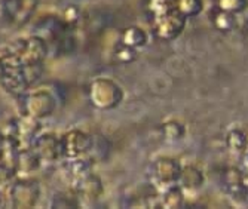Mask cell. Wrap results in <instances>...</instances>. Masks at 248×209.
Returning a JSON list of instances; mask_svg holds the SVG:
<instances>
[{
	"label": "cell",
	"mask_w": 248,
	"mask_h": 209,
	"mask_svg": "<svg viewBox=\"0 0 248 209\" xmlns=\"http://www.w3.org/2000/svg\"><path fill=\"white\" fill-rule=\"evenodd\" d=\"M226 146L232 153L244 154L248 147V135L239 128H232L226 134Z\"/></svg>",
	"instance_id": "17"
},
{
	"label": "cell",
	"mask_w": 248,
	"mask_h": 209,
	"mask_svg": "<svg viewBox=\"0 0 248 209\" xmlns=\"http://www.w3.org/2000/svg\"><path fill=\"white\" fill-rule=\"evenodd\" d=\"M210 19H211L213 27L218 33H223V34H229V33L235 31L239 26L238 15L226 12V11H221L218 8H214L211 11Z\"/></svg>",
	"instance_id": "13"
},
{
	"label": "cell",
	"mask_w": 248,
	"mask_h": 209,
	"mask_svg": "<svg viewBox=\"0 0 248 209\" xmlns=\"http://www.w3.org/2000/svg\"><path fill=\"white\" fill-rule=\"evenodd\" d=\"M216 8L235 15H241L248 9V0H216Z\"/></svg>",
	"instance_id": "22"
},
{
	"label": "cell",
	"mask_w": 248,
	"mask_h": 209,
	"mask_svg": "<svg viewBox=\"0 0 248 209\" xmlns=\"http://www.w3.org/2000/svg\"><path fill=\"white\" fill-rule=\"evenodd\" d=\"M2 52L21 65L39 67L43 65V61L48 55V45L37 36L21 37L8 43Z\"/></svg>",
	"instance_id": "1"
},
{
	"label": "cell",
	"mask_w": 248,
	"mask_h": 209,
	"mask_svg": "<svg viewBox=\"0 0 248 209\" xmlns=\"http://www.w3.org/2000/svg\"><path fill=\"white\" fill-rule=\"evenodd\" d=\"M161 134L167 141L175 143V141H180V139H183L186 136V126L182 122L171 119V120H167L161 125Z\"/></svg>",
	"instance_id": "18"
},
{
	"label": "cell",
	"mask_w": 248,
	"mask_h": 209,
	"mask_svg": "<svg viewBox=\"0 0 248 209\" xmlns=\"http://www.w3.org/2000/svg\"><path fill=\"white\" fill-rule=\"evenodd\" d=\"M11 203L15 208H33L40 196V187L37 181L24 178L18 179L12 184L9 190Z\"/></svg>",
	"instance_id": "9"
},
{
	"label": "cell",
	"mask_w": 248,
	"mask_h": 209,
	"mask_svg": "<svg viewBox=\"0 0 248 209\" xmlns=\"http://www.w3.org/2000/svg\"><path fill=\"white\" fill-rule=\"evenodd\" d=\"M186 193L183 192V189L180 187L178 184H172L168 185L164 190H161V202L159 205L162 208H168V209H175V208H183L186 203Z\"/></svg>",
	"instance_id": "14"
},
{
	"label": "cell",
	"mask_w": 248,
	"mask_h": 209,
	"mask_svg": "<svg viewBox=\"0 0 248 209\" xmlns=\"http://www.w3.org/2000/svg\"><path fill=\"white\" fill-rule=\"evenodd\" d=\"M186 22H187V18H185L177 11H174L159 19L150 22V27L153 31V36L157 40L172 42L178 36H182V33L185 31V27H186Z\"/></svg>",
	"instance_id": "6"
},
{
	"label": "cell",
	"mask_w": 248,
	"mask_h": 209,
	"mask_svg": "<svg viewBox=\"0 0 248 209\" xmlns=\"http://www.w3.org/2000/svg\"><path fill=\"white\" fill-rule=\"evenodd\" d=\"M33 150L37 153L40 160L57 162L62 157L61 149V136L49 132V134H39L31 144Z\"/></svg>",
	"instance_id": "10"
},
{
	"label": "cell",
	"mask_w": 248,
	"mask_h": 209,
	"mask_svg": "<svg viewBox=\"0 0 248 209\" xmlns=\"http://www.w3.org/2000/svg\"><path fill=\"white\" fill-rule=\"evenodd\" d=\"M0 2H2V0H0Z\"/></svg>",
	"instance_id": "25"
},
{
	"label": "cell",
	"mask_w": 248,
	"mask_h": 209,
	"mask_svg": "<svg viewBox=\"0 0 248 209\" xmlns=\"http://www.w3.org/2000/svg\"><path fill=\"white\" fill-rule=\"evenodd\" d=\"M76 182V192L86 200H97L103 194V182L98 175L89 172L85 177L75 181Z\"/></svg>",
	"instance_id": "12"
},
{
	"label": "cell",
	"mask_w": 248,
	"mask_h": 209,
	"mask_svg": "<svg viewBox=\"0 0 248 209\" xmlns=\"http://www.w3.org/2000/svg\"><path fill=\"white\" fill-rule=\"evenodd\" d=\"M183 165L175 157L161 156L152 162L150 165V179L157 190H164L168 185L177 184L180 174H182Z\"/></svg>",
	"instance_id": "4"
},
{
	"label": "cell",
	"mask_w": 248,
	"mask_h": 209,
	"mask_svg": "<svg viewBox=\"0 0 248 209\" xmlns=\"http://www.w3.org/2000/svg\"><path fill=\"white\" fill-rule=\"evenodd\" d=\"M177 184L183 189L186 196H193L198 194L205 185V175L198 166L193 165H186L182 168V174L177 181Z\"/></svg>",
	"instance_id": "11"
},
{
	"label": "cell",
	"mask_w": 248,
	"mask_h": 209,
	"mask_svg": "<svg viewBox=\"0 0 248 209\" xmlns=\"http://www.w3.org/2000/svg\"><path fill=\"white\" fill-rule=\"evenodd\" d=\"M221 189L231 200L239 205L247 203V194H248V184L244 177V171L236 166H229L223 171L221 178Z\"/></svg>",
	"instance_id": "5"
},
{
	"label": "cell",
	"mask_w": 248,
	"mask_h": 209,
	"mask_svg": "<svg viewBox=\"0 0 248 209\" xmlns=\"http://www.w3.org/2000/svg\"><path fill=\"white\" fill-rule=\"evenodd\" d=\"M115 58L119 64H132L137 61L139 58V51L137 49H134V48H129V46L124 45V43H118V46L115 48Z\"/></svg>",
	"instance_id": "21"
},
{
	"label": "cell",
	"mask_w": 248,
	"mask_h": 209,
	"mask_svg": "<svg viewBox=\"0 0 248 209\" xmlns=\"http://www.w3.org/2000/svg\"><path fill=\"white\" fill-rule=\"evenodd\" d=\"M3 16L15 26H22L34 15L39 0H2Z\"/></svg>",
	"instance_id": "8"
},
{
	"label": "cell",
	"mask_w": 248,
	"mask_h": 209,
	"mask_svg": "<svg viewBox=\"0 0 248 209\" xmlns=\"http://www.w3.org/2000/svg\"><path fill=\"white\" fill-rule=\"evenodd\" d=\"M3 141H5V135L2 134V131H0V149L3 146Z\"/></svg>",
	"instance_id": "23"
},
{
	"label": "cell",
	"mask_w": 248,
	"mask_h": 209,
	"mask_svg": "<svg viewBox=\"0 0 248 209\" xmlns=\"http://www.w3.org/2000/svg\"><path fill=\"white\" fill-rule=\"evenodd\" d=\"M0 205H2V197H0Z\"/></svg>",
	"instance_id": "24"
},
{
	"label": "cell",
	"mask_w": 248,
	"mask_h": 209,
	"mask_svg": "<svg viewBox=\"0 0 248 209\" xmlns=\"http://www.w3.org/2000/svg\"><path fill=\"white\" fill-rule=\"evenodd\" d=\"M61 149L64 159L86 156L93 149V138L80 129H72L61 135Z\"/></svg>",
	"instance_id": "7"
},
{
	"label": "cell",
	"mask_w": 248,
	"mask_h": 209,
	"mask_svg": "<svg viewBox=\"0 0 248 209\" xmlns=\"http://www.w3.org/2000/svg\"><path fill=\"white\" fill-rule=\"evenodd\" d=\"M82 19V11L75 6V5H69L65 6L61 12H60V22L64 29H75Z\"/></svg>",
	"instance_id": "20"
},
{
	"label": "cell",
	"mask_w": 248,
	"mask_h": 209,
	"mask_svg": "<svg viewBox=\"0 0 248 209\" xmlns=\"http://www.w3.org/2000/svg\"><path fill=\"white\" fill-rule=\"evenodd\" d=\"M175 11V0H146L149 22H153Z\"/></svg>",
	"instance_id": "16"
},
{
	"label": "cell",
	"mask_w": 248,
	"mask_h": 209,
	"mask_svg": "<svg viewBox=\"0 0 248 209\" xmlns=\"http://www.w3.org/2000/svg\"><path fill=\"white\" fill-rule=\"evenodd\" d=\"M175 11L185 18H195L204 11V0H175Z\"/></svg>",
	"instance_id": "19"
},
{
	"label": "cell",
	"mask_w": 248,
	"mask_h": 209,
	"mask_svg": "<svg viewBox=\"0 0 248 209\" xmlns=\"http://www.w3.org/2000/svg\"><path fill=\"white\" fill-rule=\"evenodd\" d=\"M22 101V113L24 116L33 119H45L51 116L55 110V98L51 92L45 89H37V90H27L21 95Z\"/></svg>",
	"instance_id": "3"
},
{
	"label": "cell",
	"mask_w": 248,
	"mask_h": 209,
	"mask_svg": "<svg viewBox=\"0 0 248 209\" xmlns=\"http://www.w3.org/2000/svg\"><path fill=\"white\" fill-rule=\"evenodd\" d=\"M121 43L129 46V48H134V49H141L147 45L149 42V36L146 33V30H143L141 27L139 26H129L126 29L122 30L121 33Z\"/></svg>",
	"instance_id": "15"
},
{
	"label": "cell",
	"mask_w": 248,
	"mask_h": 209,
	"mask_svg": "<svg viewBox=\"0 0 248 209\" xmlns=\"http://www.w3.org/2000/svg\"><path fill=\"white\" fill-rule=\"evenodd\" d=\"M88 97L95 108L113 110L124 101V90L115 80L100 77L89 86Z\"/></svg>",
	"instance_id": "2"
}]
</instances>
